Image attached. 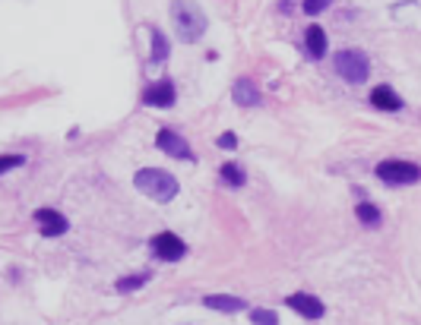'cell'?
<instances>
[{
  "mask_svg": "<svg viewBox=\"0 0 421 325\" xmlns=\"http://www.w3.org/2000/svg\"><path fill=\"white\" fill-rule=\"evenodd\" d=\"M377 177L390 186H409V184H418L421 180V168L412 161H380L377 164Z\"/></svg>",
  "mask_w": 421,
  "mask_h": 325,
  "instance_id": "4",
  "label": "cell"
},
{
  "mask_svg": "<svg viewBox=\"0 0 421 325\" xmlns=\"http://www.w3.org/2000/svg\"><path fill=\"white\" fill-rule=\"evenodd\" d=\"M35 221L41 224V234L45 237H60V234H67V228H70L67 218H64L60 212H54V208H38Z\"/></svg>",
  "mask_w": 421,
  "mask_h": 325,
  "instance_id": "8",
  "label": "cell"
},
{
  "mask_svg": "<svg viewBox=\"0 0 421 325\" xmlns=\"http://www.w3.org/2000/svg\"><path fill=\"white\" fill-rule=\"evenodd\" d=\"M304 45H308L310 57L320 60L326 54V32L320 29V26H308V32H304Z\"/></svg>",
  "mask_w": 421,
  "mask_h": 325,
  "instance_id": "12",
  "label": "cell"
},
{
  "mask_svg": "<svg viewBox=\"0 0 421 325\" xmlns=\"http://www.w3.org/2000/svg\"><path fill=\"white\" fill-rule=\"evenodd\" d=\"M171 19H174V32H178L180 41H196V38L206 32V13L196 7L194 0H174L171 3Z\"/></svg>",
  "mask_w": 421,
  "mask_h": 325,
  "instance_id": "2",
  "label": "cell"
},
{
  "mask_svg": "<svg viewBox=\"0 0 421 325\" xmlns=\"http://www.w3.org/2000/svg\"><path fill=\"white\" fill-rule=\"evenodd\" d=\"M19 164H26L23 155H0V174H7V170L19 168Z\"/></svg>",
  "mask_w": 421,
  "mask_h": 325,
  "instance_id": "19",
  "label": "cell"
},
{
  "mask_svg": "<svg viewBox=\"0 0 421 325\" xmlns=\"http://www.w3.org/2000/svg\"><path fill=\"white\" fill-rule=\"evenodd\" d=\"M158 148L165 152V155L171 158H180V161H194V152H190V146L184 139H180L174 130H158Z\"/></svg>",
  "mask_w": 421,
  "mask_h": 325,
  "instance_id": "7",
  "label": "cell"
},
{
  "mask_svg": "<svg viewBox=\"0 0 421 325\" xmlns=\"http://www.w3.org/2000/svg\"><path fill=\"white\" fill-rule=\"evenodd\" d=\"M286 303L292 306L294 313H301L304 319H320V316H324V310H326L324 300H317L314 294H292Z\"/></svg>",
  "mask_w": 421,
  "mask_h": 325,
  "instance_id": "9",
  "label": "cell"
},
{
  "mask_svg": "<svg viewBox=\"0 0 421 325\" xmlns=\"http://www.w3.org/2000/svg\"><path fill=\"white\" fill-rule=\"evenodd\" d=\"M336 73L342 76L346 82H352V86H361V82L368 79V73H371L368 54H364V51H355V48L339 51V54H336Z\"/></svg>",
  "mask_w": 421,
  "mask_h": 325,
  "instance_id": "3",
  "label": "cell"
},
{
  "mask_svg": "<svg viewBox=\"0 0 421 325\" xmlns=\"http://www.w3.org/2000/svg\"><path fill=\"white\" fill-rule=\"evenodd\" d=\"M371 104L380 108V111H399V108H402V98H399L390 86H377V89L371 92Z\"/></svg>",
  "mask_w": 421,
  "mask_h": 325,
  "instance_id": "11",
  "label": "cell"
},
{
  "mask_svg": "<svg viewBox=\"0 0 421 325\" xmlns=\"http://www.w3.org/2000/svg\"><path fill=\"white\" fill-rule=\"evenodd\" d=\"M250 322L254 325H279V316L272 310H250Z\"/></svg>",
  "mask_w": 421,
  "mask_h": 325,
  "instance_id": "18",
  "label": "cell"
},
{
  "mask_svg": "<svg viewBox=\"0 0 421 325\" xmlns=\"http://www.w3.org/2000/svg\"><path fill=\"white\" fill-rule=\"evenodd\" d=\"M168 57V41H165V35L158 29H152V57H149V63H162V60Z\"/></svg>",
  "mask_w": 421,
  "mask_h": 325,
  "instance_id": "16",
  "label": "cell"
},
{
  "mask_svg": "<svg viewBox=\"0 0 421 325\" xmlns=\"http://www.w3.org/2000/svg\"><path fill=\"white\" fill-rule=\"evenodd\" d=\"M146 281H149V275H130V278H120L118 281V290H120V294H130V290H136V288H143V284H146Z\"/></svg>",
  "mask_w": 421,
  "mask_h": 325,
  "instance_id": "17",
  "label": "cell"
},
{
  "mask_svg": "<svg viewBox=\"0 0 421 325\" xmlns=\"http://www.w3.org/2000/svg\"><path fill=\"white\" fill-rule=\"evenodd\" d=\"M333 0H304V13H310V16H317V13H324L326 7H330Z\"/></svg>",
  "mask_w": 421,
  "mask_h": 325,
  "instance_id": "20",
  "label": "cell"
},
{
  "mask_svg": "<svg viewBox=\"0 0 421 325\" xmlns=\"http://www.w3.org/2000/svg\"><path fill=\"white\" fill-rule=\"evenodd\" d=\"M152 253H156V256L162 259V262H178V259H184L187 246H184V240H180L178 234L165 230V234L152 237Z\"/></svg>",
  "mask_w": 421,
  "mask_h": 325,
  "instance_id": "5",
  "label": "cell"
},
{
  "mask_svg": "<svg viewBox=\"0 0 421 325\" xmlns=\"http://www.w3.org/2000/svg\"><path fill=\"white\" fill-rule=\"evenodd\" d=\"M218 146H222V148H234V146H238V136H234V133H222V136H218Z\"/></svg>",
  "mask_w": 421,
  "mask_h": 325,
  "instance_id": "21",
  "label": "cell"
},
{
  "mask_svg": "<svg viewBox=\"0 0 421 325\" xmlns=\"http://www.w3.org/2000/svg\"><path fill=\"white\" fill-rule=\"evenodd\" d=\"M136 190L143 193V196H149V199L156 202H171L174 196H178L180 184L168 174V170H158V168H143V170H136V177H133Z\"/></svg>",
  "mask_w": 421,
  "mask_h": 325,
  "instance_id": "1",
  "label": "cell"
},
{
  "mask_svg": "<svg viewBox=\"0 0 421 325\" xmlns=\"http://www.w3.org/2000/svg\"><path fill=\"white\" fill-rule=\"evenodd\" d=\"M232 98H234V104H241V108H256V104H260V92H256V86L250 79L234 82Z\"/></svg>",
  "mask_w": 421,
  "mask_h": 325,
  "instance_id": "10",
  "label": "cell"
},
{
  "mask_svg": "<svg viewBox=\"0 0 421 325\" xmlns=\"http://www.w3.org/2000/svg\"><path fill=\"white\" fill-rule=\"evenodd\" d=\"M355 215H358V221L368 224V228H377V224H380V208L371 206V202H361V206L355 208Z\"/></svg>",
  "mask_w": 421,
  "mask_h": 325,
  "instance_id": "15",
  "label": "cell"
},
{
  "mask_svg": "<svg viewBox=\"0 0 421 325\" xmlns=\"http://www.w3.org/2000/svg\"><path fill=\"white\" fill-rule=\"evenodd\" d=\"M206 306L209 310H218V313H241L247 303L241 300V297H225V294H212V297H206Z\"/></svg>",
  "mask_w": 421,
  "mask_h": 325,
  "instance_id": "13",
  "label": "cell"
},
{
  "mask_svg": "<svg viewBox=\"0 0 421 325\" xmlns=\"http://www.w3.org/2000/svg\"><path fill=\"white\" fill-rule=\"evenodd\" d=\"M174 98H178V92H174V82H168V79L149 82L143 92V101L152 104V108H171Z\"/></svg>",
  "mask_w": 421,
  "mask_h": 325,
  "instance_id": "6",
  "label": "cell"
},
{
  "mask_svg": "<svg viewBox=\"0 0 421 325\" xmlns=\"http://www.w3.org/2000/svg\"><path fill=\"white\" fill-rule=\"evenodd\" d=\"M222 180H225L228 186H234V190H241L244 180H247V174H244V168H241L238 161H228V164H222Z\"/></svg>",
  "mask_w": 421,
  "mask_h": 325,
  "instance_id": "14",
  "label": "cell"
}]
</instances>
